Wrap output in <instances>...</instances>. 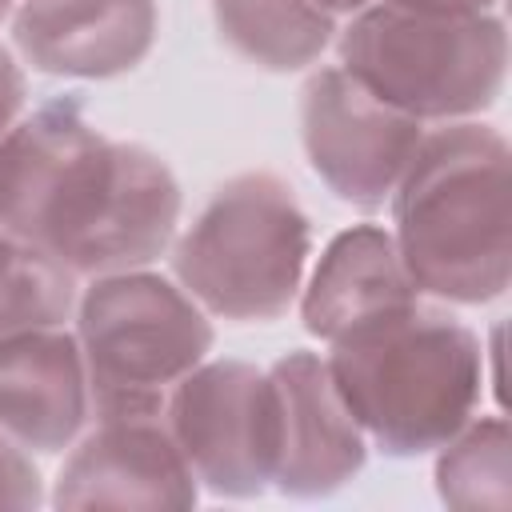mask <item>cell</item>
Returning a JSON list of instances; mask_svg holds the SVG:
<instances>
[{
  "label": "cell",
  "mask_w": 512,
  "mask_h": 512,
  "mask_svg": "<svg viewBox=\"0 0 512 512\" xmlns=\"http://www.w3.org/2000/svg\"><path fill=\"white\" fill-rule=\"evenodd\" d=\"M332 384L384 456L448 444L484 396V344L444 308L412 304L328 344Z\"/></svg>",
  "instance_id": "obj_3"
},
{
  "label": "cell",
  "mask_w": 512,
  "mask_h": 512,
  "mask_svg": "<svg viewBox=\"0 0 512 512\" xmlns=\"http://www.w3.org/2000/svg\"><path fill=\"white\" fill-rule=\"evenodd\" d=\"M312 4H320L328 16H356V12L368 8L372 0H312Z\"/></svg>",
  "instance_id": "obj_20"
},
{
  "label": "cell",
  "mask_w": 512,
  "mask_h": 512,
  "mask_svg": "<svg viewBox=\"0 0 512 512\" xmlns=\"http://www.w3.org/2000/svg\"><path fill=\"white\" fill-rule=\"evenodd\" d=\"M72 332L96 420L164 416L168 392L212 352L208 312L148 268L92 276Z\"/></svg>",
  "instance_id": "obj_6"
},
{
  "label": "cell",
  "mask_w": 512,
  "mask_h": 512,
  "mask_svg": "<svg viewBox=\"0 0 512 512\" xmlns=\"http://www.w3.org/2000/svg\"><path fill=\"white\" fill-rule=\"evenodd\" d=\"M20 248H24V240H16L8 228H0V288H4V280H8V272H12L16 256H20Z\"/></svg>",
  "instance_id": "obj_19"
},
{
  "label": "cell",
  "mask_w": 512,
  "mask_h": 512,
  "mask_svg": "<svg viewBox=\"0 0 512 512\" xmlns=\"http://www.w3.org/2000/svg\"><path fill=\"white\" fill-rule=\"evenodd\" d=\"M400 8H416V12H444V16H480V12H496V0H388Z\"/></svg>",
  "instance_id": "obj_18"
},
{
  "label": "cell",
  "mask_w": 512,
  "mask_h": 512,
  "mask_svg": "<svg viewBox=\"0 0 512 512\" xmlns=\"http://www.w3.org/2000/svg\"><path fill=\"white\" fill-rule=\"evenodd\" d=\"M420 300L396 240L380 224H352L328 240L308 284L300 288L304 328L332 344Z\"/></svg>",
  "instance_id": "obj_13"
},
{
  "label": "cell",
  "mask_w": 512,
  "mask_h": 512,
  "mask_svg": "<svg viewBox=\"0 0 512 512\" xmlns=\"http://www.w3.org/2000/svg\"><path fill=\"white\" fill-rule=\"evenodd\" d=\"M88 408V376L76 332L36 328L0 340V432L28 452L76 444Z\"/></svg>",
  "instance_id": "obj_12"
},
{
  "label": "cell",
  "mask_w": 512,
  "mask_h": 512,
  "mask_svg": "<svg viewBox=\"0 0 512 512\" xmlns=\"http://www.w3.org/2000/svg\"><path fill=\"white\" fill-rule=\"evenodd\" d=\"M180 224V184L144 144L108 140L76 96L44 100L0 140V228L72 276L148 268Z\"/></svg>",
  "instance_id": "obj_1"
},
{
  "label": "cell",
  "mask_w": 512,
  "mask_h": 512,
  "mask_svg": "<svg viewBox=\"0 0 512 512\" xmlns=\"http://www.w3.org/2000/svg\"><path fill=\"white\" fill-rule=\"evenodd\" d=\"M388 204V232L420 296L488 304L508 292L512 152L500 128L448 120L424 132Z\"/></svg>",
  "instance_id": "obj_2"
},
{
  "label": "cell",
  "mask_w": 512,
  "mask_h": 512,
  "mask_svg": "<svg viewBox=\"0 0 512 512\" xmlns=\"http://www.w3.org/2000/svg\"><path fill=\"white\" fill-rule=\"evenodd\" d=\"M276 396V476L272 484L292 500H320L340 492L368 460V440L344 408L328 360L308 348L284 352L272 368Z\"/></svg>",
  "instance_id": "obj_9"
},
{
  "label": "cell",
  "mask_w": 512,
  "mask_h": 512,
  "mask_svg": "<svg viewBox=\"0 0 512 512\" xmlns=\"http://www.w3.org/2000/svg\"><path fill=\"white\" fill-rule=\"evenodd\" d=\"M156 0H20L16 52L44 76L108 80L132 72L156 44Z\"/></svg>",
  "instance_id": "obj_11"
},
{
  "label": "cell",
  "mask_w": 512,
  "mask_h": 512,
  "mask_svg": "<svg viewBox=\"0 0 512 512\" xmlns=\"http://www.w3.org/2000/svg\"><path fill=\"white\" fill-rule=\"evenodd\" d=\"M436 492L448 508L480 512L512 500V436L504 416H472L448 444L436 448Z\"/></svg>",
  "instance_id": "obj_15"
},
{
  "label": "cell",
  "mask_w": 512,
  "mask_h": 512,
  "mask_svg": "<svg viewBox=\"0 0 512 512\" xmlns=\"http://www.w3.org/2000/svg\"><path fill=\"white\" fill-rule=\"evenodd\" d=\"M44 500V480L28 448L0 432V508H40Z\"/></svg>",
  "instance_id": "obj_16"
},
{
  "label": "cell",
  "mask_w": 512,
  "mask_h": 512,
  "mask_svg": "<svg viewBox=\"0 0 512 512\" xmlns=\"http://www.w3.org/2000/svg\"><path fill=\"white\" fill-rule=\"evenodd\" d=\"M340 68L392 108L424 120H472L508 76V32L496 12L444 16L372 0L336 36Z\"/></svg>",
  "instance_id": "obj_5"
},
{
  "label": "cell",
  "mask_w": 512,
  "mask_h": 512,
  "mask_svg": "<svg viewBox=\"0 0 512 512\" xmlns=\"http://www.w3.org/2000/svg\"><path fill=\"white\" fill-rule=\"evenodd\" d=\"M56 508H192L200 484L164 416L96 420L60 464Z\"/></svg>",
  "instance_id": "obj_10"
},
{
  "label": "cell",
  "mask_w": 512,
  "mask_h": 512,
  "mask_svg": "<svg viewBox=\"0 0 512 512\" xmlns=\"http://www.w3.org/2000/svg\"><path fill=\"white\" fill-rule=\"evenodd\" d=\"M420 136L416 116L368 92L340 64L312 72L300 88L304 156L328 192L356 212H380L392 200Z\"/></svg>",
  "instance_id": "obj_8"
},
{
  "label": "cell",
  "mask_w": 512,
  "mask_h": 512,
  "mask_svg": "<svg viewBox=\"0 0 512 512\" xmlns=\"http://www.w3.org/2000/svg\"><path fill=\"white\" fill-rule=\"evenodd\" d=\"M164 424L196 484L228 500L260 496L276 476V396L248 360L196 364L164 404Z\"/></svg>",
  "instance_id": "obj_7"
},
{
  "label": "cell",
  "mask_w": 512,
  "mask_h": 512,
  "mask_svg": "<svg viewBox=\"0 0 512 512\" xmlns=\"http://www.w3.org/2000/svg\"><path fill=\"white\" fill-rule=\"evenodd\" d=\"M24 100H28V80H24V68L12 60V52L0 44V140L4 132L20 120L24 112Z\"/></svg>",
  "instance_id": "obj_17"
},
{
  "label": "cell",
  "mask_w": 512,
  "mask_h": 512,
  "mask_svg": "<svg viewBox=\"0 0 512 512\" xmlns=\"http://www.w3.org/2000/svg\"><path fill=\"white\" fill-rule=\"evenodd\" d=\"M212 20L236 56L268 72L308 68L336 40V16L312 0H212Z\"/></svg>",
  "instance_id": "obj_14"
},
{
  "label": "cell",
  "mask_w": 512,
  "mask_h": 512,
  "mask_svg": "<svg viewBox=\"0 0 512 512\" xmlns=\"http://www.w3.org/2000/svg\"><path fill=\"white\" fill-rule=\"evenodd\" d=\"M312 224L288 180L240 172L224 180L172 252L176 284L212 316L276 320L300 288Z\"/></svg>",
  "instance_id": "obj_4"
},
{
  "label": "cell",
  "mask_w": 512,
  "mask_h": 512,
  "mask_svg": "<svg viewBox=\"0 0 512 512\" xmlns=\"http://www.w3.org/2000/svg\"><path fill=\"white\" fill-rule=\"evenodd\" d=\"M20 0H0V20H8L12 16V8H16Z\"/></svg>",
  "instance_id": "obj_21"
}]
</instances>
